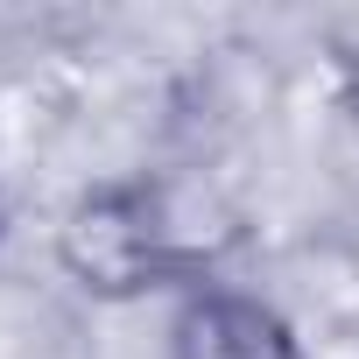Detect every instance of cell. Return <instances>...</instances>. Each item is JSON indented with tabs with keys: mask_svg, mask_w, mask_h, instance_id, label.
<instances>
[{
	"mask_svg": "<svg viewBox=\"0 0 359 359\" xmlns=\"http://www.w3.org/2000/svg\"><path fill=\"white\" fill-rule=\"evenodd\" d=\"M247 247V219L226 191L176 169H120L92 176L57 212L50 254L64 282L92 303H148L219 282L226 261Z\"/></svg>",
	"mask_w": 359,
	"mask_h": 359,
	"instance_id": "6da1fadb",
	"label": "cell"
},
{
	"mask_svg": "<svg viewBox=\"0 0 359 359\" xmlns=\"http://www.w3.org/2000/svg\"><path fill=\"white\" fill-rule=\"evenodd\" d=\"M162 359H310V345L275 296L219 275L169 303Z\"/></svg>",
	"mask_w": 359,
	"mask_h": 359,
	"instance_id": "7a4b0ae2",
	"label": "cell"
},
{
	"mask_svg": "<svg viewBox=\"0 0 359 359\" xmlns=\"http://www.w3.org/2000/svg\"><path fill=\"white\" fill-rule=\"evenodd\" d=\"M0 240H8V191H0Z\"/></svg>",
	"mask_w": 359,
	"mask_h": 359,
	"instance_id": "3957f363",
	"label": "cell"
}]
</instances>
